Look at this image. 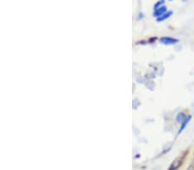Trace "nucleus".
<instances>
[{
  "mask_svg": "<svg viewBox=\"0 0 194 170\" xmlns=\"http://www.w3.org/2000/svg\"><path fill=\"white\" fill-rule=\"evenodd\" d=\"M159 41H160L161 44L165 45V46H172V45L177 44L179 41L178 39H176V38H173V37L163 36V37H161L159 39Z\"/></svg>",
  "mask_w": 194,
  "mask_h": 170,
  "instance_id": "1",
  "label": "nucleus"
},
{
  "mask_svg": "<svg viewBox=\"0 0 194 170\" xmlns=\"http://www.w3.org/2000/svg\"><path fill=\"white\" fill-rule=\"evenodd\" d=\"M168 11V7L165 6V5H162L161 7L158 8V9H155L154 10V12H153V17H155V18H158L160 17L161 16H162L164 13H166Z\"/></svg>",
  "mask_w": 194,
  "mask_h": 170,
  "instance_id": "2",
  "label": "nucleus"
},
{
  "mask_svg": "<svg viewBox=\"0 0 194 170\" xmlns=\"http://www.w3.org/2000/svg\"><path fill=\"white\" fill-rule=\"evenodd\" d=\"M172 14H173V12L172 11V10H168L166 13H164L162 16H161L160 17H158V18H156V22H158V23H162V22H164V21H166V20H168V18H170L172 16Z\"/></svg>",
  "mask_w": 194,
  "mask_h": 170,
  "instance_id": "4",
  "label": "nucleus"
},
{
  "mask_svg": "<svg viewBox=\"0 0 194 170\" xmlns=\"http://www.w3.org/2000/svg\"><path fill=\"white\" fill-rule=\"evenodd\" d=\"M181 159L179 158V159H178V160H176L172 164V166H171V169L170 170H173L175 169H177V167H179V164L182 162V161H180Z\"/></svg>",
  "mask_w": 194,
  "mask_h": 170,
  "instance_id": "6",
  "label": "nucleus"
},
{
  "mask_svg": "<svg viewBox=\"0 0 194 170\" xmlns=\"http://www.w3.org/2000/svg\"><path fill=\"white\" fill-rule=\"evenodd\" d=\"M162 5H164V1H163V0H160V1H158V2H156L155 4L154 5V10L158 9V8L161 7Z\"/></svg>",
  "mask_w": 194,
  "mask_h": 170,
  "instance_id": "7",
  "label": "nucleus"
},
{
  "mask_svg": "<svg viewBox=\"0 0 194 170\" xmlns=\"http://www.w3.org/2000/svg\"><path fill=\"white\" fill-rule=\"evenodd\" d=\"M163 1H164V0H163Z\"/></svg>",
  "mask_w": 194,
  "mask_h": 170,
  "instance_id": "10",
  "label": "nucleus"
},
{
  "mask_svg": "<svg viewBox=\"0 0 194 170\" xmlns=\"http://www.w3.org/2000/svg\"><path fill=\"white\" fill-rule=\"evenodd\" d=\"M186 116H187V115H186L183 112H180V113H179V114H177V116H176V121L178 122V123H179V124H181L182 122L185 120V119L186 118Z\"/></svg>",
  "mask_w": 194,
  "mask_h": 170,
  "instance_id": "5",
  "label": "nucleus"
},
{
  "mask_svg": "<svg viewBox=\"0 0 194 170\" xmlns=\"http://www.w3.org/2000/svg\"><path fill=\"white\" fill-rule=\"evenodd\" d=\"M182 2H184V3H186V2H187V1H189V0H181Z\"/></svg>",
  "mask_w": 194,
  "mask_h": 170,
  "instance_id": "8",
  "label": "nucleus"
},
{
  "mask_svg": "<svg viewBox=\"0 0 194 170\" xmlns=\"http://www.w3.org/2000/svg\"><path fill=\"white\" fill-rule=\"evenodd\" d=\"M191 120H192V115H187L186 116V118L185 119V120L182 122L181 124H180V126H179V131H178V135H179L186 128V126H187V125L190 123L191 121Z\"/></svg>",
  "mask_w": 194,
  "mask_h": 170,
  "instance_id": "3",
  "label": "nucleus"
},
{
  "mask_svg": "<svg viewBox=\"0 0 194 170\" xmlns=\"http://www.w3.org/2000/svg\"><path fill=\"white\" fill-rule=\"evenodd\" d=\"M169 1H172V0H169Z\"/></svg>",
  "mask_w": 194,
  "mask_h": 170,
  "instance_id": "9",
  "label": "nucleus"
}]
</instances>
